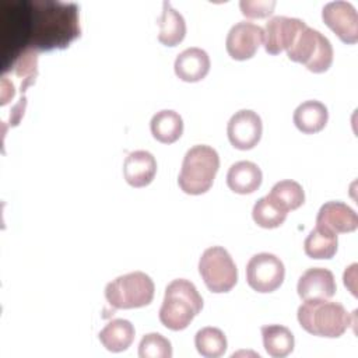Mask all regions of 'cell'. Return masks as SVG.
Listing matches in <instances>:
<instances>
[{
	"mask_svg": "<svg viewBox=\"0 0 358 358\" xmlns=\"http://www.w3.org/2000/svg\"><path fill=\"white\" fill-rule=\"evenodd\" d=\"M27 48L41 50L64 49L80 36L78 6L59 0H28Z\"/></svg>",
	"mask_w": 358,
	"mask_h": 358,
	"instance_id": "cell-1",
	"label": "cell"
},
{
	"mask_svg": "<svg viewBox=\"0 0 358 358\" xmlns=\"http://www.w3.org/2000/svg\"><path fill=\"white\" fill-rule=\"evenodd\" d=\"M203 309V298L196 285L186 278L172 280L159 308V322L169 330L186 329Z\"/></svg>",
	"mask_w": 358,
	"mask_h": 358,
	"instance_id": "cell-2",
	"label": "cell"
},
{
	"mask_svg": "<svg viewBox=\"0 0 358 358\" xmlns=\"http://www.w3.org/2000/svg\"><path fill=\"white\" fill-rule=\"evenodd\" d=\"M296 317L305 331L327 338L343 336L352 324L347 309L340 302L327 299L303 301L298 308Z\"/></svg>",
	"mask_w": 358,
	"mask_h": 358,
	"instance_id": "cell-3",
	"label": "cell"
},
{
	"mask_svg": "<svg viewBox=\"0 0 358 358\" xmlns=\"http://www.w3.org/2000/svg\"><path fill=\"white\" fill-rule=\"evenodd\" d=\"M218 168L220 157L213 147L193 145L183 157L178 185L187 194L206 193L213 186Z\"/></svg>",
	"mask_w": 358,
	"mask_h": 358,
	"instance_id": "cell-4",
	"label": "cell"
},
{
	"mask_svg": "<svg viewBox=\"0 0 358 358\" xmlns=\"http://www.w3.org/2000/svg\"><path fill=\"white\" fill-rule=\"evenodd\" d=\"M287 56L312 73H323L333 63V46L320 31L305 25L288 46Z\"/></svg>",
	"mask_w": 358,
	"mask_h": 358,
	"instance_id": "cell-5",
	"label": "cell"
},
{
	"mask_svg": "<svg viewBox=\"0 0 358 358\" xmlns=\"http://www.w3.org/2000/svg\"><path fill=\"white\" fill-rule=\"evenodd\" d=\"M155 285L143 271H131L116 277L105 287V298L113 309H133L151 303Z\"/></svg>",
	"mask_w": 358,
	"mask_h": 358,
	"instance_id": "cell-6",
	"label": "cell"
},
{
	"mask_svg": "<svg viewBox=\"0 0 358 358\" xmlns=\"http://www.w3.org/2000/svg\"><path fill=\"white\" fill-rule=\"evenodd\" d=\"M199 273L211 292H228L238 281L234 259L222 246L207 248L199 260Z\"/></svg>",
	"mask_w": 358,
	"mask_h": 358,
	"instance_id": "cell-7",
	"label": "cell"
},
{
	"mask_svg": "<svg viewBox=\"0 0 358 358\" xmlns=\"http://www.w3.org/2000/svg\"><path fill=\"white\" fill-rule=\"evenodd\" d=\"M284 263L273 253L262 252L253 255L246 264V281L257 292H273L284 281Z\"/></svg>",
	"mask_w": 358,
	"mask_h": 358,
	"instance_id": "cell-8",
	"label": "cell"
},
{
	"mask_svg": "<svg viewBox=\"0 0 358 358\" xmlns=\"http://www.w3.org/2000/svg\"><path fill=\"white\" fill-rule=\"evenodd\" d=\"M322 18L324 24L345 43L358 41V13L352 3L333 0L323 6Z\"/></svg>",
	"mask_w": 358,
	"mask_h": 358,
	"instance_id": "cell-9",
	"label": "cell"
},
{
	"mask_svg": "<svg viewBox=\"0 0 358 358\" xmlns=\"http://www.w3.org/2000/svg\"><path fill=\"white\" fill-rule=\"evenodd\" d=\"M262 133V119L252 109H241L235 112L227 124L228 140L238 150L253 148L260 141Z\"/></svg>",
	"mask_w": 358,
	"mask_h": 358,
	"instance_id": "cell-10",
	"label": "cell"
},
{
	"mask_svg": "<svg viewBox=\"0 0 358 358\" xmlns=\"http://www.w3.org/2000/svg\"><path fill=\"white\" fill-rule=\"evenodd\" d=\"M263 42V28L252 21H239L227 34L225 48L235 60H246L255 56Z\"/></svg>",
	"mask_w": 358,
	"mask_h": 358,
	"instance_id": "cell-11",
	"label": "cell"
},
{
	"mask_svg": "<svg viewBox=\"0 0 358 358\" xmlns=\"http://www.w3.org/2000/svg\"><path fill=\"white\" fill-rule=\"evenodd\" d=\"M306 24L295 17L274 15L268 18L263 29V43L264 49L270 55H278L282 50H287L295 35Z\"/></svg>",
	"mask_w": 358,
	"mask_h": 358,
	"instance_id": "cell-12",
	"label": "cell"
},
{
	"mask_svg": "<svg viewBox=\"0 0 358 358\" xmlns=\"http://www.w3.org/2000/svg\"><path fill=\"white\" fill-rule=\"evenodd\" d=\"M296 291L301 299H329L336 291V280L333 273L324 267H310L302 273L298 280Z\"/></svg>",
	"mask_w": 358,
	"mask_h": 358,
	"instance_id": "cell-13",
	"label": "cell"
},
{
	"mask_svg": "<svg viewBox=\"0 0 358 358\" xmlns=\"http://www.w3.org/2000/svg\"><path fill=\"white\" fill-rule=\"evenodd\" d=\"M316 224L331 229L336 234L352 232L358 227L357 213L343 201L324 203L316 215Z\"/></svg>",
	"mask_w": 358,
	"mask_h": 358,
	"instance_id": "cell-14",
	"label": "cell"
},
{
	"mask_svg": "<svg viewBox=\"0 0 358 358\" xmlns=\"http://www.w3.org/2000/svg\"><path fill=\"white\" fill-rule=\"evenodd\" d=\"M157 173V159L145 150H137L127 154L123 162V176L133 187L150 185Z\"/></svg>",
	"mask_w": 358,
	"mask_h": 358,
	"instance_id": "cell-15",
	"label": "cell"
},
{
	"mask_svg": "<svg viewBox=\"0 0 358 358\" xmlns=\"http://www.w3.org/2000/svg\"><path fill=\"white\" fill-rule=\"evenodd\" d=\"M210 57L201 48L192 46L182 50L173 63L175 74L187 83L203 80L210 71Z\"/></svg>",
	"mask_w": 358,
	"mask_h": 358,
	"instance_id": "cell-16",
	"label": "cell"
},
{
	"mask_svg": "<svg viewBox=\"0 0 358 358\" xmlns=\"http://www.w3.org/2000/svg\"><path fill=\"white\" fill-rule=\"evenodd\" d=\"M262 180V169L252 161H238L227 172L228 187L239 194L253 193L260 187Z\"/></svg>",
	"mask_w": 358,
	"mask_h": 358,
	"instance_id": "cell-17",
	"label": "cell"
},
{
	"mask_svg": "<svg viewBox=\"0 0 358 358\" xmlns=\"http://www.w3.org/2000/svg\"><path fill=\"white\" fill-rule=\"evenodd\" d=\"M294 124L305 134H313L320 131L327 120H329V112L324 103L316 99L303 101L296 106L292 115Z\"/></svg>",
	"mask_w": 358,
	"mask_h": 358,
	"instance_id": "cell-18",
	"label": "cell"
},
{
	"mask_svg": "<svg viewBox=\"0 0 358 358\" xmlns=\"http://www.w3.org/2000/svg\"><path fill=\"white\" fill-rule=\"evenodd\" d=\"M158 41L165 46H176L186 35V22L183 15L172 7L169 1L162 3V11L158 18Z\"/></svg>",
	"mask_w": 358,
	"mask_h": 358,
	"instance_id": "cell-19",
	"label": "cell"
},
{
	"mask_svg": "<svg viewBox=\"0 0 358 358\" xmlns=\"http://www.w3.org/2000/svg\"><path fill=\"white\" fill-rule=\"evenodd\" d=\"M134 326L126 319H113L99 331L101 344L110 352H122L127 350L134 340Z\"/></svg>",
	"mask_w": 358,
	"mask_h": 358,
	"instance_id": "cell-20",
	"label": "cell"
},
{
	"mask_svg": "<svg viewBox=\"0 0 358 358\" xmlns=\"http://www.w3.org/2000/svg\"><path fill=\"white\" fill-rule=\"evenodd\" d=\"M150 129L155 140L164 144H171L182 136L183 120L178 112L172 109H162L151 117Z\"/></svg>",
	"mask_w": 358,
	"mask_h": 358,
	"instance_id": "cell-21",
	"label": "cell"
},
{
	"mask_svg": "<svg viewBox=\"0 0 358 358\" xmlns=\"http://www.w3.org/2000/svg\"><path fill=\"white\" fill-rule=\"evenodd\" d=\"M337 234L316 224L303 242V250L310 259H331L337 252Z\"/></svg>",
	"mask_w": 358,
	"mask_h": 358,
	"instance_id": "cell-22",
	"label": "cell"
},
{
	"mask_svg": "<svg viewBox=\"0 0 358 358\" xmlns=\"http://www.w3.org/2000/svg\"><path fill=\"white\" fill-rule=\"evenodd\" d=\"M263 347L273 358H284L294 351L295 338L291 330L282 324H266L262 327Z\"/></svg>",
	"mask_w": 358,
	"mask_h": 358,
	"instance_id": "cell-23",
	"label": "cell"
},
{
	"mask_svg": "<svg viewBox=\"0 0 358 358\" xmlns=\"http://www.w3.org/2000/svg\"><path fill=\"white\" fill-rule=\"evenodd\" d=\"M287 214L288 211L284 207H281L275 200H273L268 194L260 197L252 208L253 221L259 227L267 229L280 227L285 221Z\"/></svg>",
	"mask_w": 358,
	"mask_h": 358,
	"instance_id": "cell-24",
	"label": "cell"
},
{
	"mask_svg": "<svg viewBox=\"0 0 358 358\" xmlns=\"http://www.w3.org/2000/svg\"><path fill=\"white\" fill-rule=\"evenodd\" d=\"M194 345L201 357L218 358L227 351V337L218 327L207 326L196 333Z\"/></svg>",
	"mask_w": 358,
	"mask_h": 358,
	"instance_id": "cell-25",
	"label": "cell"
},
{
	"mask_svg": "<svg viewBox=\"0 0 358 358\" xmlns=\"http://www.w3.org/2000/svg\"><path fill=\"white\" fill-rule=\"evenodd\" d=\"M268 196L287 211L296 210L305 201V192L302 186L292 179H284L277 182L271 187Z\"/></svg>",
	"mask_w": 358,
	"mask_h": 358,
	"instance_id": "cell-26",
	"label": "cell"
},
{
	"mask_svg": "<svg viewBox=\"0 0 358 358\" xmlns=\"http://www.w3.org/2000/svg\"><path fill=\"white\" fill-rule=\"evenodd\" d=\"M140 358H171V341L159 333H147L138 343Z\"/></svg>",
	"mask_w": 358,
	"mask_h": 358,
	"instance_id": "cell-27",
	"label": "cell"
},
{
	"mask_svg": "<svg viewBox=\"0 0 358 358\" xmlns=\"http://www.w3.org/2000/svg\"><path fill=\"white\" fill-rule=\"evenodd\" d=\"M241 11L248 18H264L268 17L274 7V0H241L239 1Z\"/></svg>",
	"mask_w": 358,
	"mask_h": 358,
	"instance_id": "cell-28",
	"label": "cell"
}]
</instances>
